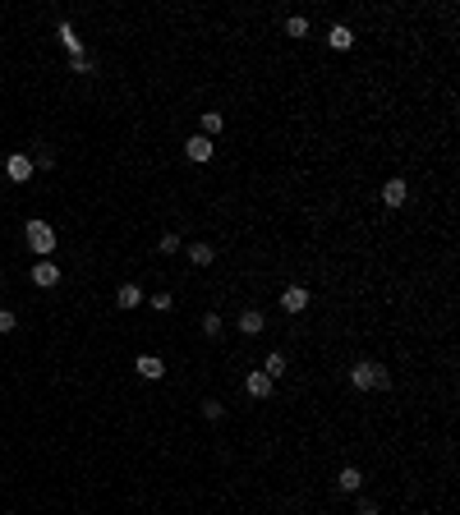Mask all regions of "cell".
<instances>
[{
    "mask_svg": "<svg viewBox=\"0 0 460 515\" xmlns=\"http://www.w3.org/2000/svg\"><path fill=\"white\" fill-rule=\"evenodd\" d=\"M346 382L355 386V391H391V368L387 364H378V359H355L350 364V373H346Z\"/></svg>",
    "mask_w": 460,
    "mask_h": 515,
    "instance_id": "obj_1",
    "label": "cell"
},
{
    "mask_svg": "<svg viewBox=\"0 0 460 515\" xmlns=\"http://www.w3.org/2000/svg\"><path fill=\"white\" fill-rule=\"evenodd\" d=\"M23 244L33 249L37 258H51L55 254V226L51 221H28L23 226Z\"/></svg>",
    "mask_w": 460,
    "mask_h": 515,
    "instance_id": "obj_2",
    "label": "cell"
},
{
    "mask_svg": "<svg viewBox=\"0 0 460 515\" xmlns=\"http://www.w3.org/2000/svg\"><path fill=\"white\" fill-rule=\"evenodd\" d=\"M378 202H383L387 212H400L410 202V180H405V175H391V180H383V184H378Z\"/></svg>",
    "mask_w": 460,
    "mask_h": 515,
    "instance_id": "obj_3",
    "label": "cell"
},
{
    "mask_svg": "<svg viewBox=\"0 0 460 515\" xmlns=\"http://www.w3.org/2000/svg\"><path fill=\"white\" fill-rule=\"evenodd\" d=\"M240 386H244V396H249V401H272V391H277V382H272L262 368H249Z\"/></svg>",
    "mask_w": 460,
    "mask_h": 515,
    "instance_id": "obj_4",
    "label": "cell"
},
{
    "mask_svg": "<svg viewBox=\"0 0 460 515\" xmlns=\"http://www.w3.org/2000/svg\"><path fill=\"white\" fill-rule=\"evenodd\" d=\"M180 148H184V157H189L193 166H208V161L217 157V143H212V139H203V134H189V139H184Z\"/></svg>",
    "mask_w": 460,
    "mask_h": 515,
    "instance_id": "obj_5",
    "label": "cell"
},
{
    "mask_svg": "<svg viewBox=\"0 0 460 515\" xmlns=\"http://www.w3.org/2000/svg\"><path fill=\"white\" fill-rule=\"evenodd\" d=\"M309 299H313V290H309V286H299V281H290V286L281 290V308H286V313H304Z\"/></svg>",
    "mask_w": 460,
    "mask_h": 515,
    "instance_id": "obj_6",
    "label": "cell"
},
{
    "mask_svg": "<svg viewBox=\"0 0 460 515\" xmlns=\"http://www.w3.org/2000/svg\"><path fill=\"white\" fill-rule=\"evenodd\" d=\"M33 161H28V152H9L5 157V175H9V184H28L33 180Z\"/></svg>",
    "mask_w": 460,
    "mask_h": 515,
    "instance_id": "obj_7",
    "label": "cell"
},
{
    "mask_svg": "<svg viewBox=\"0 0 460 515\" xmlns=\"http://www.w3.org/2000/svg\"><path fill=\"white\" fill-rule=\"evenodd\" d=\"M134 373H139L143 382H161L166 377V359L161 354H139L134 359Z\"/></svg>",
    "mask_w": 460,
    "mask_h": 515,
    "instance_id": "obj_8",
    "label": "cell"
},
{
    "mask_svg": "<svg viewBox=\"0 0 460 515\" xmlns=\"http://www.w3.org/2000/svg\"><path fill=\"white\" fill-rule=\"evenodd\" d=\"M327 46H331L336 55L355 51V28H350V23H331V28H327Z\"/></svg>",
    "mask_w": 460,
    "mask_h": 515,
    "instance_id": "obj_9",
    "label": "cell"
},
{
    "mask_svg": "<svg viewBox=\"0 0 460 515\" xmlns=\"http://www.w3.org/2000/svg\"><path fill=\"white\" fill-rule=\"evenodd\" d=\"M364 470H359V465H341V474H336V492H346V497H355L359 488H364Z\"/></svg>",
    "mask_w": 460,
    "mask_h": 515,
    "instance_id": "obj_10",
    "label": "cell"
},
{
    "mask_svg": "<svg viewBox=\"0 0 460 515\" xmlns=\"http://www.w3.org/2000/svg\"><path fill=\"white\" fill-rule=\"evenodd\" d=\"M33 286H37V290L60 286V267H55L51 258H37V262H33Z\"/></svg>",
    "mask_w": 460,
    "mask_h": 515,
    "instance_id": "obj_11",
    "label": "cell"
},
{
    "mask_svg": "<svg viewBox=\"0 0 460 515\" xmlns=\"http://www.w3.org/2000/svg\"><path fill=\"white\" fill-rule=\"evenodd\" d=\"M143 299H148V295H143V286H139V281H124V286L115 290V308H124V313H129V308H139Z\"/></svg>",
    "mask_w": 460,
    "mask_h": 515,
    "instance_id": "obj_12",
    "label": "cell"
},
{
    "mask_svg": "<svg viewBox=\"0 0 460 515\" xmlns=\"http://www.w3.org/2000/svg\"><path fill=\"white\" fill-rule=\"evenodd\" d=\"M240 332L249 336V341L267 332V318H262V308H244V313H240Z\"/></svg>",
    "mask_w": 460,
    "mask_h": 515,
    "instance_id": "obj_13",
    "label": "cell"
},
{
    "mask_svg": "<svg viewBox=\"0 0 460 515\" xmlns=\"http://www.w3.org/2000/svg\"><path fill=\"white\" fill-rule=\"evenodd\" d=\"M286 368H290L286 349H267V359H262V373H267L272 382H281V377H286Z\"/></svg>",
    "mask_w": 460,
    "mask_h": 515,
    "instance_id": "obj_14",
    "label": "cell"
},
{
    "mask_svg": "<svg viewBox=\"0 0 460 515\" xmlns=\"http://www.w3.org/2000/svg\"><path fill=\"white\" fill-rule=\"evenodd\" d=\"M221 129H226V115H221V111H203L198 115V134H203V139H217Z\"/></svg>",
    "mask_w": 460,
    "mask_h": 515,
    "instance_id": "obj_15",
    "label": "cell"
},
{
    "mask_svg": "<svg viewBox=\"0 0 460 515\" xmlns=\"http://www.w3.org/2000/svg\"><path fill=\"white\" fill-rule=\"evenodd\" d=\"M309 33H313V23H309L304 14H290V18H286V37H290V42H304Z\"/></svg>",
    "mask_w": 460,
    "mask_h": 515,
    "instance_id": "obj_16",
    "label": "cell"
},
{
    "mask_svg": "<svg viewBox=\"0 0 460 515\" xmlns=\"http://www.w3.org/2000/svg\"><path fill=\"white\" fill-rule=\"evenodd\" d=\"M189 262L193 267H212V262H217V249L212 244H189Z\"/></svg>",
    "mask_w": 460,
    "mask_h": 515,
    "instance_id": "obj_17",
    "label": "cell"
},
{
    "mask_svg": "<svg viewBox=\"0 0 460 515\" xmlns=\"http://www.w3.org/2000/svg\"><path fill=\"white\" fill-rule=\"evenodd\" d=\"M198 414H203V419H208V423H221V419H226V405H221L217 396H208V401L198 405Z\"/></svg>",
    "mask_w": 460,
    "mask_h": 515,
    "instance_id": "obj_18",
    "label": "cell"
},
{
    "mask_svg": "<svg viewBox=\"0 0 460 515\" xmlns=\"http://www.w3.org/2000/svg\"><path fill=\"white\" fill-rule=\"evenodd\" d=\"M55 37L65 42V51H70V55H83V46H78V37H74V28H70V23H60V33H55Z\"/></svg>",
    "mask_w": 460,
    "mask_h": 515,
    "instance_id": "obj_19",
    "label": "cell"
},
{
    "mask_svg": "<svg viewBox=\"0 0 460 515\" xmlns=\"http://www.w3.org/2000/svg\"><path fill=\"white\" fill-rule=\"evenodd\" d=\"M221 327H226V322H221V313H203V332H208L212 341L221 336Z\"/></svg>",
    "mask_w": 460,
    "mask_h": 515,
    "instance_id": "obj_20",
    "label": "cell"
},
{
    "mask_svg": "<svg viewBox=\"0 0 460 515\" xmlns=\"http://www.w3.org/2000/svg\"><path fill=\"white\" fill-rule=\"evenodd\" d=\"M148 304L156 308V313H171V308H175V295H166V290H161V295H152Z\"/></svg>",
    "mask_w": 460,
    "mask_h": 515,
    "instance_id": "obj_21",
    "label": "cell"
},
{
    "mask_svg": "<svg viewBox=\"0 0 460 515\" xmlns=\"http://www.w3.org/2000/svg\"><path fill=\"white\" fill-rule=\"evenodd\" d=\"M156 249H161V254H180V235H175V230H166V235H161V244H156Z\"/></svg>",
    "mask_w": 460,
    "mask_h": 515,
    "instance_id": "obj_22",
    "label": "cell"
},
{
    "mask_svg": "<svg viewBox=\"0 0 460 515\" xmlns=\"http://www.w3.org/2000/svg\"><path fill=\"white\" fill-rule=\"evenodd\" d=\"M33 166H37V170H51V166H55V152L46 148V143H42V152H37V161H33Z\"/></svg>",
    "mask_w": 460,
    "mask_h": 515,
    "instance_id": "obj_23",
    "label": "cell"
},
{
    "mask_svg": "<svg viewBox=\"0 0 460 515\" xmlns=\"http://www.w3.org/2000/svg\"><path fill=\"white\" fill-rule=\"evenodd\" d=\"M14 327H18V318L9 313V308H0V336H9V332H14Z\"/></svg>",
    "mask_w": 460,
    "mask_h": 515,
    "instance_id": "obj_24",
    "label": "cell"
},
{
    "mask_svg": "<svg viewBox=\"0 0 460 515\" xmlns=\"http://www.w3.org/2000/svg\"><path fill=\"white\" fill-rule=\"evenodd\" d=\"M70 70H74V74H87V70H92V60H87V51H83V55H70Z\"/></svg>",
    "mask_w": 460,
    "mask_h": 515,
    "instance_id": "obj_25",
    "label": "cell"
},
{
    "mask_svg": "<svg viewBox=\"0 0 460 515\" xmlns=\"http://www.w3.org/2000/svg\"><path fill=\"white\" fill-rule=\"evenodd\" d=\"M355 515H383V511H378L373 497H359V511H355Z\"/></svg>",
    "mask_w": 460,
    "mask_h": 515,
    "instance_id": "obj_26",
    "label": "cell"
},
{
    "mask_svg": "<svg viewBox=\"0 0 460 515\" xmlns=\"http://www.w3.org/2000/svg\"><path fill=\"white\" fill-rule=\"evenodd\" d=\"M277 515H281V511H277Z\"/></svg>",
    "mask_w": 460,
    "mask_h": 515,
    "instance_id": "obj_27",
    "label": "cell"
}]
</instances>
